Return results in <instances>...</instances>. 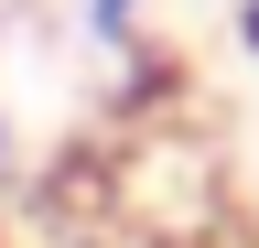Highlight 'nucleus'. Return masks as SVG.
<instances>
[{
  "label": "nucleus",
  "mask_w": 259,
  "mask_h": 248,
  "mask_svg": "<svg viewBox=\"0 0 259 248\" xmlns=\"http://www.w3.org/2000/svg\"><path fill=\"white\" fill-rule=\"evenodd\" d=\"M141 11H151V0H87V43L97 54H130V43H141Z\"/></svg>",
  "instance_id": "nucleus-1"
},
{
  "label": "nucleus",
  "mask_w": 259,
  "mask_h": 248,
  "mask_svg": "<svg viewBox=\"0 0 259 248\" xmlns=\"http://www.w3.org/2000/svg\"><path fill=\"white\" fill-rule=\"evenodd\" d=\"M238 54L259 65V0H238Z\"/></svg>",
  "instance_id": "nucleus-2"
},
{
  "label": "nucleus",
  "mask_w": 259,
  "mask_h": 248,
  "mask_svg": "<svg viewBox=\"0 0 259 248\" xmlns=\"http://www.w3.org/2000/svg\"><path fill=\"white\" fill-rule=\"evenodd\" d=\"M0 173H11V108H0Z\"/></svg>",
  "instance_id": "nucleus-3"
}]
</instances>
